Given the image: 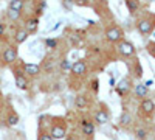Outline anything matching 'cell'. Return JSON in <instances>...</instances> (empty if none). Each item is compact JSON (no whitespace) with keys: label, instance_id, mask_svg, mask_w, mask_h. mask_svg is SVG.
<instances>
[{"label":"cell","instance_id":"cell-28","mask_svg":"<svg viewBox=\"0 0 155 140\" xmlns=\"http://www.w3.org/2000/svg\"><path fill=\"white\" fill-rule=\"evenodd\" d=\"M3 31H5V25H3V23H0V36L3 34Z\"/></svg>","mask_w":155,"mask_h":140},{"label":"cell","instance_id":"cell-22","mask_svg":"<svg viewBox=\"0 0 155 140\" xmlns=\"http://www.w3.org/2000/svg\"><path fill=\"white\" fill-rule=\"evenodd\" d=\"M45 45H47L48 48H56L58 41H56V39H47V41H45Z\"/></svg>","mask_w":155,"mask_h":140},{"label":"cell","instance_id":"cell-15","mask_svg":"<svg viewBox=\"0 0 155 140\" xmlns=\"http://www.w3.org/2000/svg\"><path fill=\"white\" fill-rule=\"evenodd\" d=\"M127 90H129V81H127V80L120 81V84L116 86V92H118L120 95H124Z\"/></svg>","mask_w":155,"mask_h":140},{"label":"cell","instance_id":"cell-5","mask_svg":"<svg viewBox=\"0 0 155 140\" xmlns=\"http://www.w3.org/2000/svg\"><path fill=\"white\" fill-rule=\"evenodd\" d=\"M50 135L53 138H64V137H65V128L61 126V125H53Z\"/></svg>","mask_w":155,"mask_h":140},{"label":"cell","instance_id":"cell-29","mask_svg":"<svg viewBox=\"0 0 155 140\" xmlns=\"http://www.w3.org/2000/svg\"><path fill=\"white\" fill-rule=\"evenodd\" d=\"M64 2H65V3H67V5L70 6L71 3H76V0H64Z\"/></svg>","mask_w":155,"mask_h":140},{"label":"cell","instance_id":"cell-4","mask_svg":"<svg viewBox=\"0 0 155 140\" xmlns=\"http://www.w3.org/2000/svg\"><path fill=\"white\" fill-rule=\"evenodd\" d=\"M85 72H87V64H85L84 61H76V62H73V66H71V73L82 76Z\"/></svg>","mask_w":155,"mask_h":140},{"label":"cell","instance_id":"cell-26","mask_svg":"<svg viewBox=\"0 0 155 140\" xmlns=\"http://www.w3.org/2000/svg\"><path fill=\"white\" fill-rule=\"evenodd\" d=\"M129 121H130V117H129V114H124V115H123V123L127 125Z\"/></svg>","mask_w":155,"mask_h":140},{"label":"cell","instance_id":"cell-17","mask_svg":"<svg viewBox=\"0 0 155 140\" xmlns=\"http://www.w3.org/2000/svg\"><path fill=\"white\" fill-rule=\"evenodd\" d=\"M126 5H127V9L130 11L132 14H134L135 11H138V6H140L137 0H126Z\"/></svg>","mask_w":155,"mask_h":140},{"label":"cell","instance_id":"cell-13","mask_svg":"<svg viewBox=\"0 0 155 140\" xmlns=\"http://www.w3.org/2000/svg\"><path fill=\"white\" fill-rule=\"evenodd\" d=\"M147 90H149V89H147L144 84H138V86H135V95L140 97V98H144V97L147 95Z\"/></svg>","mask_w":155,"mask_h":140},{"label":"cell","instance_id":"cell-11","mask_svg":"<svg viewBox=\"0 0 155 140\" xmlns=\"http://www.w3.org/2000/svg\"><path fill=\"white\" fill-rule=\"evenodd\" d=\"M95 120H96V123H99V125H106V123L109 121V114H107L106 111H98L96 115H95Z\"/></svg>","mask_w":155,"mask_h":140},{"label":"cell","instance_id":"cell-3","mask_svg":"<svg viewBox=\"0 0 155 140\" xmlns=\"http://www.w3.org/2000/svg\"><path fill=\"white\" fill-rule=\"evenodd\" d=\"M118 50H120V53H121L123 56H132V55L135 53L134 45H132L130 42H126V41L118 45Z\"/></svg>","mask_w":155,"mask_h":140},{"label":"cell","instance_id":"cell-23","mask_svg":"<svg viewBox=\"0 0 155 140\" xmlns=\"http://www.w3.org/2000/svg\"><path fill=\"white\" fill-rule=\"evenodd\" d=\"M19 14H20V12H19V11H14V9H9V11H8V16H9V19H12V20H16V19L19 17Z\"/></svg>","mask_w":155,"mask_h":140},{"label":"cell","instance_id":"cell-6","mask_svg":"<svg viewBox=\"0 0 155 140\" xmlns=\"http://www.w3.org/2000/svg\"><path fill=\"white\" fill-rule=\"evenodd\" d=\"M153 109H155V103L152 100L144 98L143 101H141V111H143L144 114H150V112H153Z\"/></svg>","mask_w":155,"mask_h":140},{"label":"cell","instance_id":"cell-9","mask_svg":"<svg viewBox=\"0 0 155 140\" xmlns=\"http://www.w3.org/2000/svg\"><path fill=\"white\" fill-rule=\"evenodd\" d=\"M81 128H82V132L85 135H92L95 132V125L93 123H90V121H81Z\"/></svg>","mask_w":155,"mask_h":140},{"label":"cell","instance_id":"cell-16","mask_svg":"<svg viewBox=\"0 0 155 140\" xmlns=\"http://www.w3.org/2000/svg\"><path fill=\"white\" fill-rule=\"evenodd\" d=\"M23 8V2L22 0H11V3H9V9H14V11H22Z\"/></svg>","mask_w":155,"mask_h":140},{"label":"cell","instance_id":"cell-2","mask_svg":"<svg viewBox=\"0 0 155 140\" xmlns=\"http://www.w3.org/2000/svg\"><path fill=\"white\" fill-rule=\"evenodd\" d=\"M16 59H17V48L9 47L3 52V61L6 62V64H11V62H14Z\"/></svg>","mask_w":155,"mask_h":140},{"label":"cell","instance_id":"cell-18","mask_svg":"<svg viewBox=\"0 0 155 140\" xmlns=\"http://www.w3.org/2000/svg\"><path fill=\"white\" fill-rule=\"evenodd\" d=\"M9 126H16L17 123H19V115L17 114H11V115L8 117V121H6Z\"/></svg>","mask_w":155,"mask_h":140},{"label":"cell","instance_id":"cell-25","mask_svg":"<svg viewBox=\"0 0 155 140\" xmlns=\"http://www.w3.org/2000/svg\"><path fill=\"white\" fill-rule=\"evenodd\" d=\"M90 3V0H76V5H79V6H85Z\"/></svg>","mask_w":155,"mask_h":140},{"label":"cell","instance_id":"cell-27","mask_svg":"<svg viewBox=\"0 0 155 140\" xmlns=\"http://www.w3.org/2000/svg\"><path fill=\"white\" fill-rule=\"evenodd\" d=\"M135 75L141 78V75H143V69H141V66H137V73Z\"/></svg>","mask_w":155,"mask_h":140},{"label":"cell","instance_id":"cell-10","mask_svg":"<svg viewBox=\"0 0 155 140\" xmlns=\"http://www.w3.org/2000/svg\"><path fill=\"white\" fill-rule=\"evenodd\" d=\"M37 25H39V19L37 17H33V19H28L27 20V25H25V30L28 33H34L37 30Z\"/></svg>","mask_w":155,"mask_h":140},{"label":"cell","instance_id":"cell-8","mask_svg":"<svg viewBox=\"0 0 155 140\" xmlns=\"http://www.w3.org/2000/svg\"><path fill=\"white\" fill-rule=\"evenodd\" d=\"M138 30H140V33H143V34H147L150 30H152V22L150 20H140L138 22Z\"/></svg>","mask_w":155,"mask_h":140},{"label":"cell","instance_id":"cell-7","mask_svg":"<svg viewBox=\"0 0 155 140\" xmlns=\"http://www.w3.org/2000/svg\"><path fill=\"white\" fill-rule=\"evenodd\" d=\"M14 80H16V86H17L19 89H27V87H28L27 78H25L20 72H16V73H14Z\"/></svg>","mask_w":155,"mask_h":140},{"label":"cell","instance_id":"cell-20","mask_svg":"<svg viewBox=\"0 0 155 140\" xmlns=\"http://www.w3.org/2000/svg\"><path fill=\"white\" fill-rule=\"evenodd\" d=\"M71 66H73V64H70V61H67V59H64V61L61 62V69H62V70H71Z\"/></svg>","mask_w":155,"mask_h":140},{"label":"cell","instance_id":"cell-31","mask_svg":"<svg viewBox=\"0 0 155 140\" xmlns=\"http://www.w3.org/2000/svg\"><path fill=\"white\" fill-rule=\"evenodd\" d=\"M93 89H95V90H98V81L93 83Z\"/></svg>","mask_w":155,"mask_h":140},{"label":"cell","instance_id":"cell-19","mask_svg":"<svg viewBox=\"0 0 155 140\" xmlns=\"http://www.w3.org/2000/svg\"><path fill=\"white\" fill-rule=\"evenodd\" d=\"M76 106L78 108H85L87 106V98L84 95H79V97L76 98Z\"/></svg>","mask_w":155,"mask_h":140},{"label":"cell","instance_id":"cell-12","mask_svg":"<svg viewBox=\"0 0 155 140\" xmlns=\"http://www.w3.org/2000/svg\"><path fill=\"white\" fill-rule=\"evenodd\" d=\"M23 70L27 72L28 75H31V76H36L39 72H41V67H39L37 64H25L23 66Z\"/></svg>","mask_w":155,"mask_h":140},{"label":"cell","instance_id":"cell-14","mask_svg":"<svg viewBox=\"0 0 155 140\" xmlns=\"http://www.w3.org/2000/svg\"><path fill=\"white\" fill-rule=\"evenodd\" d=\"M27 39H28V31L27 30H19L16 33V42L17 44H23Z\"/></svg>","mask_w":155,"mask_h":140},{"label":"cell","instance_id":"cell-21","mask_svg":"<svg viewBox=\"0 0 155 140\" xmlns=\"http://www.w3.org/2000/svg\"><path fill=\"white\" fill-rule=\"evenodd\" d=\"M146 137H147V132H146L144 129H137V138H140V140H146Z\"/></svg>","mask_w":155,"mask_h":140},{"label":"cell","instance_id":"cell-1","mask_svg":"<svg viewBox=\"0 0 155 140\" xmlns=\"http://www.w3.org/2000/svg\"><path fill=\"white\" fill-rule=\"evenodd\" d=\"M106 37H107V41L110 42H118L121 37H123V33L120 28H116V27H112L106 31Z\"/></svg>","mask_w":155,"mask_h":140},{"label":"cell","instance_id":"cell-24","mask_svg":"<svg viewBox=\"0 0 155 140\" xmlns=\"http://www.w3.org/2000/svg\"><path fill=\"white\" fill-rule=\"evenodd\" d=\"M39 140H54V138L51 137L50 134H45V132H42V134H39Z\"/></svg>","mask_w":155,"mask_h":140},{"label":"cell","instance_id":"cell-30","mask_svg":"<svg viewBox=\"0 0 155 140\" xmlns=\"http://www.w3.org/2000/svg\"><path fill=\"white\" fill-rule=\"evenodd\" d=\"M152 84H153V83H152V80H149V81H146V84H144V86H146V87L149 89V87H150Z\"/></svg>","mask_w":155,"mask_h":140}]
</instances>
